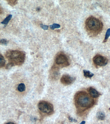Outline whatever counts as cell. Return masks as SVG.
<instances>
[{
    "label": "cell",
    "instance_id": "cell-1",
    "mask_svg": "<svg viewBox=\"0 0 110 124\" xmlns=\"http://www.w3.org/2000/svg\"><path fill=\"white\" fill-rule=\"evenodd\" d=\"M86 28L88 33L96 36L101 32L103 25L101 21L93 16L88 18L86 21Z\"/></svg>",
    "mask_w": 110,
    "mask_h": 124
},
{
    "label": "cell",
    "instance_id": "cell-2",
    "mask_svg": "<svg viewBox=\"0 0 110 124\" xmlns=\"http://www.w3.org/2000/svg\"><path fill=\"white\" fill-rule=\"evenodd\" d=\"M5 56L9 63L12 66L21 65L24 62L25 54L24 52L18 50H9L7 52Z\"/></svg>",
    "mask_w": 110,
    "mask_h": 124
},
{
    "label": "cell",
    "instance_id": "cell-3",
    "mask_svg": "<svg viewBox=\"0 0 110 124\" xmlns=\"http://www.w3.org/2000/svg\"><path fill=\"white\" fill-rule=\"evenodd\" d=\"M75 101L77 105L82 108H88L94 104V101L84 92H79L75 96Z\"/></svg>",
    "mask_w": 110,
    "mask_h": 124
},
{
    "label": "cell",
    "instance_id": "cell-4",
    "mask_svg": "<svg viewBox=\"0 0 110 124\" xmlns=\"http://www.w3.org/2000/svg\"><path fill=\"white\" fill-rule=\"evenodd\" d=\"M38 107L41 112L48 115H51L54 111V108L52 105L45 101L39 102L38 104Z\"/></svg>",
    "mask_w": 110,
    "mask_h": 124
},
{
    "label": "cell",
    "instance_id": "cell-5",
    "mask_svg": "<svg viewBox=\"0 0 110 124\" xmlns=\"http://www.w3.org/2000/svg\"><path fill=\"white\" fill-rule=\"evenodd\" d=\"M55 62L57 65L60 67H67L69 65L68 58L63 53H60L57 55Z\"/></svg>",
    "mask_w": 110,
    "mask_h": 124
},
{
    "label": "cell",
    "instance_id": "cell-6",
    "mask_svg": "<svg viewBox=\"0 0 110 124\" xmlns=\"http://www.w3.org/2000/svg\"><path fill=\"white\" fill-rule=\"evenodd\" d=\"M94 63L97 65L103 66L106 65L108 63V60L106 57L102 55H95L93 58Z\"/></svg>",
    "mask_w": 110,
    "mask_h": 124
},
{
    "label": "cell",
    "instance_id": "cell-7",
    "mask_svg": "<svg viewBox=\"0 0 110 124\" xmlns=\"http://www.w3.org/2000/svg\"><path fill=\"white\" fill-rule=\"evenodd\" d=\"M75 79V78L68 75H64L61 78V82L64 85H69L72 84Z\"/></svg>",
    "mask_w": 110,
    "mask_h": 124
},
{
    "label": "cell",
    "instance_id": "cell-8",
    "mask_svg": "<svg viewBox=\"0 0 110 124\" xmlns=\"http://www.w3.org/2000/svg\"><path fill=\"white\" fill-rule=\"evenodd\" d=\"M88 91L91 96L92 98H97L100 96V93L92 87L89 88L88 89Z\"/></svg>",
    "mask_w": 110,
    "mask_h": 124
},
{
    "label": "cell",
    "instance_id": "cell-9",
    "mask_svg": "<svg viewBox=\"0 0 110 124\" xmlns=\"http://www.w3.org/2000/svg\"><path fill=\"white\" fill-rule=\"evenodd\" d=\"M84 76L87 78H91L94 75V74L89 71L84 70Z\"/></svg>",
    "mask_w": 110,
    "mask_h": 124
},
{
    "label": "cell",
    "instance_id": "cell-10",
    "mask_svg": "<svg viewBox=\"0 0 110 124\" xmlns=\"http://www.w3.org/2000/svg\"><path fill=\"white\" fill-rule=\"evenodd\" d=\"M105 114L103 112L101 111L98 112L96 114V117L98 120H103L105 118Z\"/></svg>",
    "mask_w": 110,
    "mask_h": 124
},
{
    "label": "cell",
    "instance_id": "cell-11",
    "mask_svg": "<svg viewBox=\"0 0 110 124\" xmlns=\"http://www.w3.org/2000/svg\"><path fill=\"white\" fill-rule=\"evenodd\" d=\"M12 17V15H9L3 20V21L1 22V23L2 24H4V25H7L9 22V21L11 20Z\"/></svg>",
    "mask_w": 110,
    "mask_h": 124
},
{
    "label": "cell",
    "instance_id": "cell-12",
    "mask_svg": "<svg viewBox=\"0 0 110 124\" xmlns=\"http://www.w3.org/2000/svg\"><path fill=\"white\" fill-rule=\"evenodd\" d=\"M18 91L21 92H24L26 89L25 85L24 83H21L19 84L18 86Z\"/></svg>",
    "mask_w": 110,
    "mask_h": 124
},
{
    "label": "cell",
    "instance_id": "cell-13",
    "mask_svg": "<svg viewBox=\"0 0 110 124\" xmlns=\"http://www.w3.org/2000/svg\"><path fill=\"white\" fill-rule=\"evenodd\" d=\"M5 61L3 56L0 54V67L2 68L5 66Z\"/></svg>",
    "mask_w": 110,
    "mask_h": 124
},
{
    "label": "cell",
    "instance_id": "cell-14",
    "mask_svg": "<svg viewBox=\"0 0 110 124\" xmlns=\"http://www.w3.org/2000/svg\"><path fill=\"white\" fill-rule=\"evenodd\" d=\"M110 36V29H108L106 32V35H105V37L104 39V40L103 41V42H107L108 40V38Z\"/></svg>",
    "mask_w": 110,
    "mask_h": 124
},
{
    "label": "cell",
    "instance_id": "cell-15",
    "mask_svg": "<svg viewBox=\"0 0 110 124\" xmlns=\"http://www.w3.org/2000/svg\"><path fill=\"white\" fill-rule=\"evenodd\" d=\"M7 1L9 5L12 6H15L18 2V1L15 0H7Z\"/></svg>",
    "mask_w": 110,
    "mask_h": 124
},
{
    "label": "cell",
    "instance_id": "cell-16",
    "mask_svg": "<svg viewBox=\"0 0 110 124\" xmlns=\"http://www.w3.org/2000/svg\"><path fill=\"white\" fill-rule=\"evenodd\" d=\"M60 25L58 24H56V23H54V24L50 26V28L52 30H54L55 29H58V28H60Z\"/></svg>",
    "mask_w": 110,
    "mask_h": 124
},
{
    "label": "cell",
    "instance_id": "cell-17",
    "mask_svg": "<svg viewBox=\"0 0 110 124\" xmlns=\"http://www.w3.org/2000/svg\"><path fill=\"white\" fill-rule=\"evenodd\" d=\"M0 42V44H1L7 45L8 43V41L7 40L3 39L1 40Z\"/></svg>",
    "mask_w": 110,
    "mask_h": 124
},
{
    "label": "cell",
    "instance_id": "cell-18",
    "mask_svg": "<svg viewBox=\"0 0 110 124\" xmlns=\"http://www.w3.org/2000/svg\"><path fill=\"white\" fill-rule=\"evenodd\" d=\"M40 27L44 30H48L49 26H47V25H43V24H42L40 25Z\"/></svg>",
    "mask_w": 110,
    "mask_h": 124
},
{
    "label": "cell",
    "instance_id": "cell-19",
    "mask_svg": "<svg viewBox=\"0 0 110 124\" xmlns=\"http://www.w3.org/2000/svg\"><path fill=\"white\" fill-rule=\"evenodd\" d=\"M68 119H69V121H70V122H77V120H75V119H73V118H72L70 117H68Z\"/></svg>",
    "mask_w": 110,
    "mask_h": 124
},
{
    "label": "cell",
    "instance_id": "cell-20",
    "mask_svg": "<svg viewBox=\"0 0 110 124\" xmlns=\"http://www.w3.org/2000/svg\"><path fill=\"white\" fill-rule=\"evenodd\" d=\"M5 124H16L14 123H12V122H8L7 123H6Z\"/></svg>",
    "mask_w": 110,
    "mask_h": 124
},
{
    "label": "cell",
    "instance_id": "cell-21",
    "mask_svg": "<svg viewBox=\"0 0 110 124\" xmlns=\"http://www.w3.org/2000/svg\"><path fill=\"white\" fill-rule=\"evenodd\" d=\"M86 123V122L85 121H82L80 124H85Z\"/></svg>",
    "mask_w": 110,
    "mask_h": 124
},
{
    "label": "cell",
    "instance_id": "cell-22",
    "mask_svg": "<svg viewBox=\"0 0 110 124\" xmlns=\"http://www.w3.org/2000/svg\"><path fill=\"white\" fill-rule=\"evenodd\" d=\"M37 11H39L40 10V8H37Z\"/></svg>",
    "mask_w": 110,
    "mask_h": 124
},
{
    "label": "cell",
    "instance_id": "cell-23",
    "mask_svg": "<svg viewBox=\"0 0 110 124\" xmlns=\"http://www.w3.org/2000/svg\"><path fill=\"white\" fill-rule=\"evenodd\" d=\"M109 109H110V108H109Z\"/></svg>",
    "mask_w": 110,
    "mask_h": 124
}]
</instances>
